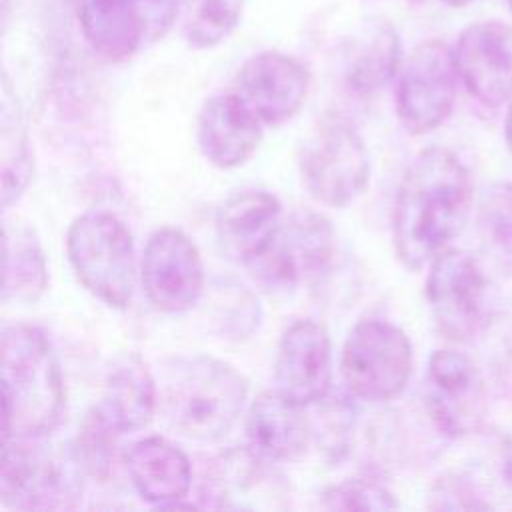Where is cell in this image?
<instances>
[{"instance_id": "1f68e13d", "label": "cell", "mask_w": 512, "mask_h": 512, "mask_svg": "<svg viewBox=\"0 0 512 512\" xmlns=\"http://www.w3.org/2000/svg\"><path fill=\"white\" fill-rule=\"evenodd\" d=\"M444 4H448V6H452V8H462V6H468V4H472L474 0H442Z\"/></svg>"}, {"instance_id": "30bf717a", "label": "cell", "mask_w": 512, "mask_h": 512, "mask_svg": "<svg viewBox=\"0 0 512 512\" xmlns=\"http://www.w3.org/2000/svg\"><path fill=\"white\" fill-rule=\"evenodd\" d=\"M456 64L452 50L440 40L422 42L400 64L396 84V112L410 134L438 128L456 100Z\"/></svg>"}, {"instance_id": "9c48e42d", "label": "cell", "mask_w": 512, "mask_h": 512, "mask_svg": "<svg viewBox=\"0 0 512 512\" xmlns=\"http://www.w3.org/2000/svg\"><path fill=\"white\" fill-rule=\"evenodd\" d=\"M426 300L436 328L448 340H470L486 318L484 268L470 252L444 248L430 262Z\"/></svg>"}, {"instance_id": "d6986e66", "label": "cell", "mask_w": 512, "mask_h": 512, "mask_svg": "<svg viewBox=\"0 0 512 512\" xmlns=\"http://www.w3.org/2000/svg\"><path fill=\"white\" fill-rule=\"evenodd\" d=\"M126 470L138 496L160 508H178L192 486L188 456L162 436H148L126 452Z\"/></svg>"}, {"instance_id": "8fae6325", "label": "cell", "mask_w": 512, "mask_h": 512, "mask_svg": "<svg viewBox=\"0 0 512 512\" xmlns=\"http://www.w3.org/2000/svg\"><path fill=\"white\" fill-rule=\"evenodd\" d=\"M142 286L154 308L180 314L190 310L204 290V264L196 244L180 228L152 232L142 256Z\"/></svg>"}, {"instance_id": "9a60e30c", "label": "cell", "mask_w": 512, "mask_h": 512, "mask_svg": "<svg viewBox=\"0 0 512 512\" xmlns=\"http://www.w3.org/2000/svg\"><path fill=\"white\" fill-rule=\"evenodd\" d=\"M428 412L448 436L480 428L486 402L482 378L472 358L458 350H436L428 360Z\"/></svg>"}, {"instance_id": "603a6c76", "label": "cell", "mask_w": 512, "mask_h": 512, "mask_svg": "<svg viewBox=\"0 0 512 512\" xmlns=\"http://www.w3.org/2000/svg\"><path fill=\"white\" fill-rule=\"evenodd\" d=\"M46 286L48 268L38 238L28 226H6L2 300L30 304L44 294Z\"/></svg>"}, {"instance_id": "cb8c5ba5", "label": "cell", "mask_w": 512, "mask_h": 512, "mask_svg": "<svg viewBox=\"0 0 512 512\" xmlns=\"http://www.w3.org/2000/svg\"><path fill=\"white\" fill-rule=\"evenodd\" d=\"M400 66V40L390 24H376L352 44L346 58V84L356 94H372L388 84Z\"/></svg>"}, {"instance_id": "7a4b0ae2", "label": "cell", "mask_w": 512, "mask_h": 512, "mask_svg": "<svg viewBox=\"0 0 512 512\" xmlns=\"http://www.w3.org/2000/svg\"><path fill=\"white\" fill-rule=\"evenodd\" d=\"M156 386L164 422L196 442L222 438L248 400L246 378L232 364L206 354L166 358L158 368Z\"/></svg>"}, {"instance_id": "4dcf8cb0", "label": "cell", "mask_w": 512, "mask_h": 512, "mask_svg": "<svg viewBox=\"0 0 512 512\" xmlns=\"http://www.w3.org/2000/svg\"><path fill=\"white\" fill-rule=\"evenodd\" d=\"M504 138H506V144L512 152V104L508 108V114H506V122H504Z\"/></svg>"}, {"instance_id": "ffe728a7", "label": "cell", "mask_w": 512, "mask_h": 512, "mask_svg": "<svg viewBox=\"0 0 512 512\" xmlns=\"http://www.w3.org/2000/svg\"><path fill=\"white\" fill-rule=\"evenodd\" d=\"M94 410L118 434L138 432L152 422L158 412L156 376L138 354L114 364Z\"/></svg>"}, {"instance_id": "52a82bcc", "label": "cell", "mask_w": 512, "mask_h": 512, "mask_svg": "<svg viewBox=\"0 0 512 512\" xmlns=\"http://www.w3.org/2000/svg\"><path fill=\"white\" fill-rule=\"evenodd\" d=\"M340 372L352 396L392 400L404 392L412 374L410 338L388 320L362 318L344 340Z\"/></svg>"}, {"instance_id": "e0dca14e", "label": "cell", "mask_w": 512, "mask_h": 512, "mask_svg": "<svg viewBox=\"0 0 512 512\" xmlns=\"http://www.w3.org/2000/svg\"><path fill=\"white\" fill-rule=\"evenodd\" d=\"M262 128V122L230 90L204 100L196 118V142L210 164L236 168L256 150Z\"/></svg>"}, {"instance_id": "d6a6232c", "label": "cell", "mask_w": 512, "mask_h": 512, "mask_svg": "<svg viewBox=\"0 0 512 512\" xmlns=\"http://www.w3.org/2000/svg\"><path fill=\"white\" fill-rule=\"evenodd\" d=\"M506 4H508V8L512 10V0H506Z\"/></svg>"}, {"instance_id": "4fadbf2b", "label": "cell", "mask_w": 512, "mask_h": 512, "mask_svg": "<svg viewBox=\"0 0 512 512\" xmlns=\"http://www.w3.org/2000/svg\"><path fill=\"white\" fill-rule=\"evenodd\" d=\"M308 86V70L294 56L266 50L240 66L232 92L262 126H278L298 114Z\"/></svg>"}, {"instance_id": "83f0119b", "label": "cell", "mask_w": 512, "mask_h": 512, "mask_svg": "<svg viewBox=\"0 0 512 512\" xmlns=\"http://www.w3.org/2000/svg\"><path fill=\"white\" fill-rule=\"evenodd\" d=\"M118 432H114L92 408L86 414L82 426L78 428V438L74 444V454L84 472L106 478L114 460V442Z\"/></svg>"}, {"instance_id": "ba28073f", "label": "cell", "mask_w": 512, "mask_h": 512, "mask_svg": "<svg viewBox=\"0 0 512 512\" xmlns=\"http://www.w3.org/2000/svg\"><path fill=\"white\" fill-rule=\"evenodd\" d=\"M334 230L326 216L296 210L282 220L264 252L246 264L252 278L268 292H286L320 282L334 260Z\"/></svg>"}, {"instance_id": "f546056e", "label": "cell", "mask_w": 512, "mask_h": 512, "mask_svg": "<svg viewBox=\"0 0 512 512\" xmlns=\"http://www.w3.org/2000/svg\"><path fill=\"white\" fill-rule=\"evenodd\" d=\"M144 28V40L162 38L176 22L178 0H132Z\"/></svg>"}, {"instance_id": "f1b7e54d", "label": "cell", "mask_w": 512, "mask_h": 512, "mask_svg": "<svg viewBox=\"0 0 512 512\" xmlns=\"http://www.w3.org/2000/svg\"><path fill=\"white\" fill-rule=\"evenodd\" d=\"M322 506L328 510H392L398 508L394 494L370 478H348L324 492Z\"/></svg>"}, {"instance_id": "7c38bea8", "label": "cell", "mask_w": 512, "mask_h": 512, "mask_svg": "<svg viewBox=\"0 0 512 512\" xmlns=\"http://www.w3.org/2000/svg\"><path fill=\"white\" fill-rule=\"evenodd\" d=\"M272 464L274 462L258 456L248 446L226 450L204 470L200 498H204L210 508H284L288 484Z\"/></svg>"}, {"instance_id": "ac0fdd59", "label": "cell", "mask_w": 512, "mask_h": 512, "mask_svg": "<svg viewBox=\"0 0 512 512\" xmlns=\"http://www.w3.org/2000/svg\"><path fill=\"white\" fill-rule=\"evenodd\" d=\"M280 224V200L266 190L236 192L216 214V232L222 250L244 266L268 248Z\"/></svg>"}, {"instance_id": "8992f818", "label": "cell", "mask_w": 512, "mask_h": 512, "mask_svg": "<svg viewBox=\"0 0 512 512\" xmlns=\"http://www.w3.org/2000/svg\"><path fill=\"white\" fill-rule=\"evenodd\" d=\"M298 168L308 194L324 206L344 208L366 188L370 158L362 136L340 118L322 120L302 142Z\"/></svg>"}, {"instance_id": "277c9868", "label": "cell", "mask_w": 512, "mask_h": 512, "mask_svg": "<svg viewBox=\"0 0 512 512\" xmlns=\"http://www.w3.org/2000/svg\"><path fill=\"white\" fill-rule=\"evenodd\" d=\"M68 260L82 286L112 308H128L136 286L134 240L112 212L88 210L66 236Z\"/></svg>"}, {"instance_id": "484cf974", "label": "cell", "mask_w": 512, "mask_h": 512, "mask_svg": "<svg viewBox=\"0 0 512 512\" xmlns=\"http://www.w3.org/2000/svg\"><path fill=\"white\" fill-rule=\"evenodd\" d=\"M2 206L8 210L26 190L32 174L28 138L18 116L2 108Z\"/></svg>"}, {"instance_id": "5bb4252c", "label": "cell", "mask_w": 512, "mask_h": 512, "mask_svg": "<svg viewBox=\"0 0 512 512\" xmlns=\"http://www.w3.org/2000/svg\"><path fill=\"white\" fill-rule=\"evenodd\" d=\"M456 72L466 90L484 106L512 100V26L484 20L466 26L452 50Z\"/></svg>"}, {"instance_id": "5b68a950", "label": "cell", "mask_w": 512, "mask_h": 512, "mask_svg": "<svg viewBox=\"0 0 512 512\" xmlns=\"http://www.w3.org/2000/svg\"><path fill=\"white\" fill-rule=\"evenodd\" d=\"M40 438L4 440L0 500L8 508H74L82 496V466L74 448H56Z\"/></svg>"}, {"instance_id": "6da1fadb", "label": "cell", "mask_w": 512, "mask_h": 512, "mask_svg": "<svg viewBox=\"0 0 512 512\" xmlns=\"http://www.w3.org/2000/svg\"><path fill=\"white\" fill-rule=\"evenodd\" d=\"M472 176L450 150H422L406 168L392 208V242L408 270L430 264L462 230L472 206Z\"/></svg>"}, {"instance_id": "3957f363", "label": "cell", "mask_w": 512, "mask_h": 512, "mask_svg": "<svg viewBox=\"0 0 512 512\" xmlns=\"http://www.w3.org/2000/svg\"><path fill=\"white\" fill-rule=\"evenodd\" d=\"M4 440L42 438L64 414L66 390L50 338L38 326L16 322L2 328Z\"/></svg>"}, {"instance_id": "2e32d148", "label": "cell", "mask_w": 512, "mask_h": 512, "mask_svg": "<svg viewBox=\"0 0 512 512\" xmlns=\"http://www.w3.org/2000/svg\"><path fill=\"white\" fill-rule=\"evenodd\" d=\"M276 390L300 406L324 400L332 384V354L326 328L314 320L292 322L278 344Z\"/></svg>"}, {"instance_id": "4316f807", "label": "cell", "mask_w": 512, "mask_h": 512, "mask_svg": "<svg viewBox=\"0 0 512 512\" xmlns=\"http://www.w3.org/2000/svg\"><path fill=\"white\" fill-rule=\"evenodd\" d=\"M480 236L496 264L512 270V186L492 188L480 208Z\"/></svg>"}, {"instance_id": "44dd1931", "label": "cell", "mask_w": 512, "mask_h": 512, "mask_svg": "<svg viewBox=\"0 0 512 512\" xmlns=\"http://www.w3.org/2000/svg\"><path fill=\"white\" fill-rule=\"evenodd\" d=\"M302 408L278 390L256 396L246 416L248 448L274 464L302 456L310 438Z\"/></svg>"}, {"instance_id": "d4e9b609", "label": "cell", "mask_w": 512, "mask_h": 512, "mask_svg": "<svg viewBox=\"0 0 512 512\" xmlns=\"http://www.w3.org/2000/svg\"><path fill=\"white\" fill-rule=\"evenodd\" d=\"M246 0H178L182 36L192 48H214L240 24Z\"/></svg>"}, {"instance_id": "7402d4cb", "label": "cell", "mask_w": 512, "mask_h": 512, "mask_svg": "<svg viewBox=\"0 0 512 512\" xmlns=\"http://www.w3.org/2000/svg\"><path fill=\"white\" fill-rule=\"evenodd\" d=\"M82 36L106 60L130 58L144 40V28L132 0H70Z\"/></svg>"}]
</instances>
